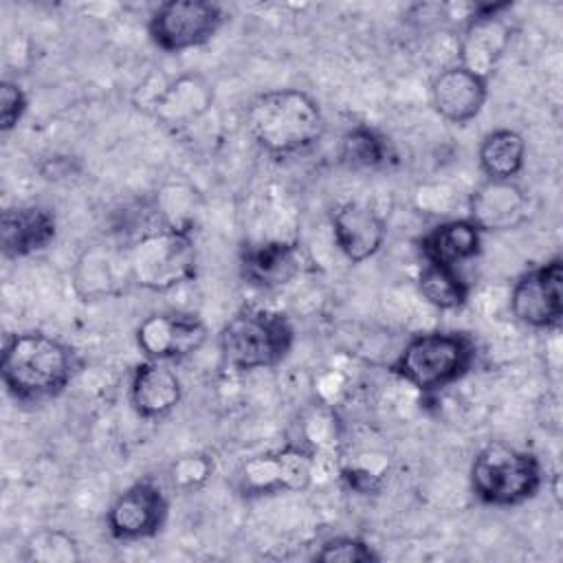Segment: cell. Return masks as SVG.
<instances>
[{
	"label": "cell",
	"mask_w": 563,
	"mask_h": 563,
	"mask_svg": "<svg viewBox=\"0 0 563 563\" xmlns=\"http://www.w3.org/2000/svg\"><path fill=\"white\" fill-rule=\"evenodd\" d=\"M77 369V352L53 334L22 330L4 336L0 376L7 394L20 405H42L57 398Z\"/></svg>",
	"instance_id": "cell-1"
},
{
	"label": "cell",
	"mask_w": 563,
	"mask_h": 563,
	"mask_svg": "<svg viewBox=\"0 0 563 563\" xmlns=\"http://www.w3.org/2000/svg\"><path fill=\"white\" fill-rule=\"evenodd\" d=\"M251 141L275 158L308 152L325 134V117L319 101L301 88H273L260 92L246 110Z\"/></svg>",
	"instance_id": "cell-2"
},
{
	"label": "cell",
	"mask_w": 563,
	"mask_h": 563,
	"mask_svg": "<svg viewBox=\"0 0 563 563\" xmlns=\"http://www.w3.org/2000/svg\"><path fill=\"white\" fill-rule=\"evenodd\" d=\"M477 345L462 330H427L411 334L389 363V372L422 394L462 380L475 365Z\"/></svg>",
	"instance_id": "cell-3"
},
{
	"label": "cell",
	"mask_w": 563,
	"mask_h": 563,
	"mask_svg": "<svg viewBox=\"0 0 563 563\" xmlns=\"http://www.w3.org/2000/svg\"><path fill=\"white\" fill-rule=\"evenodd\" d=\"M130 282L150 292H167L198 273V246L189 222H169L141 233L128 246Z\"/></svg>",
	"instance_id": "cell-4"
},
{
	"label": "cell",
	"mask_w": 563,
	"mask_h": 563,
	"mask_svg": "<svg viewBox=\"0 0 563 563\" xmlns=\"http://www.w3.org/2000/svg\"><path fill=\"white\" fill-rule=\"evenodd\" d=\"M292 345V321L286 312L271 308H240L218 334L222 361L235 372L271 369L286 361Z\"/></svg>",
	"instance_id": "cell-5"
},
{
	"label": "cell",
	"mask_w": 563,
	"mask_h": 563,
	"mask_svg": "<svg viewBox=\"0 0 563 563\" xmlns=\"http://www.w3.org/2000/svg\"><path fill=\"white\" fill-rule=\"evenodd\" d=\"M468 484L479 504L510 508L537 497L543 484V468L537 453L490 440L473 455Z\"/></svg>",
	"instance_id": "cell-6"
},
{
	"label": "cell",
	"mask_w": 563,
	"mask_h": 563,
	"mask_svg": "<svg viewBox=\"0 0 563 563\" xmlns=\"http://www.w3.org/2000/svg\"><path fill=\"white\" fill-rule=\"evenodd\" d=\"M224 24V9L211 0H167L147 18L152 44L165 53H183L209 44Z\"/></svg>",
	"instance_id": "cell-7"
},
{
	"label": "cell",
	"mask_w": 563,
	"mask_h": 563,
	"mask_svg": "<svg viewBox=\"0 0 563 563\" xmlns=\"http://www.w3.org/2000/svg\"><path fill=\"white\" fill-rule=\"evenodd\" d=\"M317 471V451L306 444H286L249 457L238 471L242 495H275L306 490Z\"/></svg>",
	"instance_id": "cell-8"
},
{
	"label": "cell",
	"mask_w": 563,
	"mask_h": 563,
	"mask_svg": "<svg viewBox=\"0 0 563 563\" xmlns=\"http://www.w3.org/2000/svg\"><path fill=\"white\" fill-rule=\"evenodd\" d=\"M512 317L534 330H556L563 321V257L554 255L521 273L508 297Z\"/></svg>",
	"instance_id": "cell-9"
},
{
	"label": "cell",
	"mask_w": 563,
	"mask_h": 563,
	"mask_svg": "<svg viewBox=\"0 0 563 563\" xmlns=\"http://www.w3.org/2000/svg\"><path fill=\"white\" fill-rule=\"evenodd\" d=\"M169 517V499L152 477L125 486L106 510L108 534L117 541H143L163 532Z\"/></svg>",
	"instance_id": "cell-10"
},
{
	"label": "cell",
	"mask_w": 563,
	"mask_h": 563,
	"mask_svg": "<svg viewBox=\"0 0 563 563\" xmlns=\"http://www.w3.org/2000/svg\"><path fill=\"white\" fill-rule=\"evenodd\" d=\"M508 2L475 4L464 20L457 40V64L484 79H490L510 46L512 26L504 11Z\"/></svg>",
	"instance_id": "cell-11"
},
{
	"label": "cell",
	"mask_w": 563,
	"mask_h": 563,
	"mask_svg": "<svg viewBox=\"0 0 563 563\" xmlns=\"http://www.w3.org/2000/svg\"><path fill=\"white\" fill-rule=\"evenodd\" d=\"M207 323L183 310H161L147 314L134 330L136 347L152 361H180L207 343Z\"/></svg>",
	"instance_id": "cell-12"
},
{
	"label": "cell",
	"mask_w": 563,
	"mask_h": 563,
	"mask_svg": "<svg viewBox=\"0 0 563 563\" xmlns=\"http://www.w3.org/2000/svg\"><path fill=\"white\" fill-rule=\"evenodd\" d=\"M330 227L336 249L350 264L372 260L383 249L387 238L385 218L361 200L341 202L332 211Z\"/></svg>",
	"instance_id": "cell-13"
},
{
	"label": "cell",
	"mask_w": 563,
	"mask_h": 563,
	"mask_svg": "<svg viewBox=\"0 0 563 563\" xmlns=\"http://www.w3.org/2000/svg\"><path fill=\"white\" fill-rule=\"evenodd\" d=\"M530 216V198L515 180L486 178L468 196V220L482 233H504L521 227Z\"/></svg>",
	"instance_id": "cell-14"
},
{
	"label": "cell",
	"mask_w": 563,
	"mask_h": 563,
	"mask_svg": "<svg viewBox=\"0 0 563 563\" xmlns=\"http://www.w3.org/2000/svg\"><path fill=\"white\" fill-rule=\"evenodd\" d=\"M429 92L431 106L440 119L453 125H466L477 119L486 106L488 79L453 64L433 77Z\"/></svg>",
	"instance_id": "cell-15"
},
{
	"label": "cell",
	"mask_w": 563,
	"mask_h": 563,
	"mask_svg": "<svg viewBox=\"0 0 563 563\" xmlns=\"http://www.w3.org/2000/svg\"><path fill=\"white\" fill-rule=\"evenodd\" d=\"M57 238V216L46 205H13L0 216V246L7 260L44 251Z\"/></svg>",
	"instance_id": "cell-16"
},
{
	"label": "cell",
	"mask_w": 563,
	"mask_h": 563,
	"mask_svg": "<svg viewBox=\"0 0 563 563\" xmlns=\"http://www.w3.org/2000/svg\"><path fill=\"white\" fill-rule=\"evenodd\" d=\"M213 103V86L200 73H183L167 81L150 101V110L165 128L183 130L202 119Z\"/></svg>",
	"instance_id": "cell-17"
},
{
	"label": "cell",
	"mask_w": 563,
	"mask_h": 563,
	"mask_svg": "<svg viewBox=\"0 0 563 563\" xmlns=\"http://www.w3.org/2000/svg\"><path fill=\"white\" fill-rule=\"evenodd\" d=\"M128 398L139 418L163 420L180 405L183 380L169 363L145 358L132 369Z\"/></svg>",
	"instance_id": "cell-18"
},
{
	"label": "cell",
	"mask_w": 563,
	"mask_h": 563,
	"mask_svg": "<svg viewBox=\"0 0 563 563\" xmlns=\"http://www.w3.org/2000/svg\"><path fill=\"white\" fill-rule=\"evenodd\" d=\"M484 233L468 218H451L438 222L418 238V251L424 262L457 268L482 253Z\"/></svg>",
	"instance_id": "cell-19"
},
{
	"label": "cell",
	"mask_w": 563,
	"mask_h": 563,
	"mask_svg": "<svg viewBox=\"0 0 563 563\" xmlns=\"http://www.w3.org/2000/svg\"><path fill=\"white\" fill-rule=\"evenodd\" d=\"M301 268L297 242H260L246 246L240 255L242 277L257 288H277L288 284Z\"/></svg>",
	"instance_id": "cell-20"
},
{
	"label": "cell",
	"mask_w": 563,
	"mask_h": 563,
	"mask_svg": "<svg viewBox=\"0 0 563 563\" xmlns=\"http://www.w3.org/2000/svg\"><path fill=\"white\" fill-rule=\"evenodd\" d=\"M119 266H128V249L123 255L112 253L106 246L86 249L75 264L77 292L86 299H99L119 292V284L123 282Z\"/></svg>",
	"instance_id": "cell-21"
},
{
	"label": "cell",
	"mask_w": 563,
	"mask_h": 563,
	"mask_svg": "<svg viewBox=\"0 0 563 563\" xmlns=\"http://www.w3.org/2000/svg\"><path fill=\"white\" fill-rule=\"evenodd\" d=\"M477 163L486 178L515 180L526 165L523 136L510 128L490 130L477 147Z\"/></svg>",
	"instance_id": "cell-22"
},
{
	"label": "cell",
	"mask_w": 563,
	"mask_h": 563,
	"mask_svg": "<svg viewBox=\"0 0 563 563\" xmlns=\"http://www.w3.org/2000/svg\"><path fill=\"white\" fill-rule=\"evenodd\" d=\"M416 286L420 297L438 310L464 308L471 297V284L462 277V273L442 264L424 262L418 273Z\"/></svg>",
	"instance_id": "cell-23"
},
{
	"label": "cell",
	"mask_w": 563,
	"mask_h": 563,
	"mask_svg": "<svg viewBox=\"0 0 563 563\" xmlns=\"http://www.w3.org/2000/svg\"><path fill=\"white\" fill-rule=\"evenodd\" d=\"M391 156L387 139L376 132L369 125H354L350 128L339 143V161L354 172H367V169H378L387 165Z\"/></svg>",
	"instance_id": "cell-24"
},
{
	"label": "cell",
	"mask_w": 563,
	"mask_h": 563,
	"mask_svg": "<svg viewBox=\"0 0 563 563\" xmlns=\"http://www.w3.org/2000/svg\"><path fill=\"white\" fill-rule=\"evenodd\" d=\"M81 559L77 539L62 528H40L24 543V561L77 563Z\"/></svg>",
	"instance_id": "cell-25"
},
{
	"label": "cell",
	"mask_w": 563,
	"mask_h": 563,
	"mask_svg": "<svg viewBox=\"0 0 563 563\" xmlns=\"http://www.w3.org/2000/svg\"><path fill=\"white\" fill-rule=\"evenodd\" d=\"M312 561L321 563H376L380 561L378 552L361 537L339 534L319 545L312 554Z\"/></svg>",
	"instance_id": "cell-26"
},
{
	"label": "cell",
	"mask_w": 563,
	"mask_h": 563,
	"mask_svg": "<svg viewBox=\"0 0 563 563\" xmlns=\"http://www.w3.org/2000/svg\"><path fill=\"white\" fill-rule=\"evenodd\" d=\"M216 471L213 457L209 453H185L169 464V482L178 490L202 488Z\"/></svg>",
	"instance_id": "cell-27"
},
{
	"label": "cell",
	"mask_w": 563,
	"mask_h": 563,
	"mask_svg": "<svg viewBox=\"0 0 563 563\" xmlns=\"http://www.w3.org/2000/svg\"><path fill=\"white\" fill-rule=\"evenodd\" d=\"M29 110V95L26 90L13 81L4 79L0 84V130L2 134H9L20 125Z\"/></svg>",
	"instance_id": "cell-28"
}]
</instances>
